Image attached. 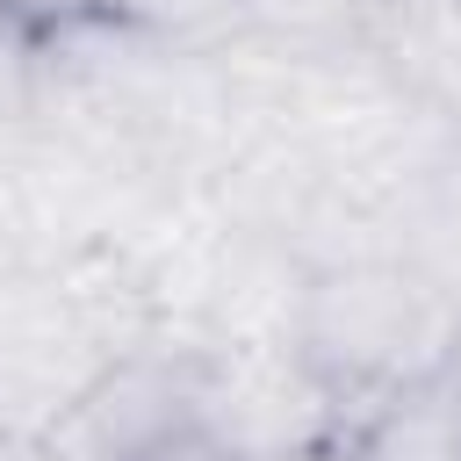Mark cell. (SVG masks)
Returning a JSON list of instances; mask_svg holds the SVG:
<instances>
[{"label": "cell", "mask_w": 461, "mask_h": 461, "mask_svg": "<svg viewBox=\"0 0 461 461\" xmlns=\"http://www.w3.org/2000/svg\"><path fill=\"white\" fill-rule=\"evenodd\" d=\"M0 461H58V454H50L43 432H14V425H0Z\"/></svg>", "instance_id": "obj_6"}, {"label": "cell", "mask_w": 461, "mask_h": 461, "mask_svg": "<svg viewBox=\"0 0 461 461\" xmlns=\"http://www.w3.org/2000/svg\"><path fill=\"white\" fill-rule=\"evenodd\" d=\"M108 7L130 22H151V29H209V22L245 14V0H108Z\"/></svg>", "instance_id": "obj_5"}, {"label": "cell", "mask_w": 461, "mask_h": 461, "mask_svg": "<svg viewBox=\"0 0 461 461\" xmlns=\"http://www.w3.org/2000/svg\"><path fill=\"white\" fill-rule=\"evenodd\" d=\"M245 461H353L346 439H310V447H281V454H245Z\"/></svg>", "instance_id": "obj_7"}, {"label": "cell", "mask_w": 461, "mask_h": 461, "mask_svg": "<svg viewBox=\"0 0 461 461\" xmlns=\"http://www.w3.org/2000/svg\"><path fill=\"white\" fill-rule=\"evenodd\" d=\"M346 7H353V14H360V29H367V14H382L389 0H346Z\"/></svg>", "instance_id": "obj_8"}, {"label": "cell", "mask_w": 461, "mask_h": 461, "mask_svg": "<svg viewBox=\"0 0 461 461\" xmlns=\"http://www.w3.org/2000/svg\"><path fill=\"white\" fill-rule=\"evenodd\" d=\"M367 36L382 43L403 86L461 115V0H389L382 14H367Z\"/></svg>", "instance_id": "obj_4"}, {"label": "cell", "mask_w": 461, "mask_h": 461, "mask_svg": "<svg viewBox=\"0 0 461 461\" xmlns=\"http://www.w3.org/2000/svg\"><path fill=\"white\" fill-rule=\"evenodd\" d=\"M58 461H223L202 425V360L130 353L43 425Z\"/></svg>", "instance_id": "obj_2"}, {"label": "cell", "mask_w": 461, "mask_h": 461, "mask_svg": "<svg viewBox=\"0 0 461 461\" xmlns=\"http://www.w3.org/2000/svg\"><path fill=\"white\" fill-rule=\"evenodd\" d=\"M295 353L331 389V403L360 418L382 396L461 360V295L411 259L331 267L303 303Z\"/></svg>", "instance_id": "obj_1"}, {"label": "cell", "mask_w": 461, "mask_h": 461, "mask_svg": "<svg viewBox=\"0 0 461 461\" xmlns=\"http://www.w3.org/2000/svg\"><path fill=\"white\" fill-rule=\"evenodd\" d=\"M353 461H461V360L382 396L346 425Z\"/></svg>", "instance_id": "obj_3"}]
</instances>
